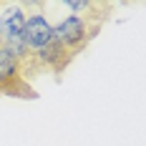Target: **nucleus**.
<instances>
[{
	"label": "nucleus",
	"instance_id": "obj_6",
	"mask_svg": "<svg viewBox=\"0 0 146 146\" xmlns=\"http://www.w3.org/2000/svg\"><path fill=\"white\" fill-rule=\"evenodd\" d=\"M0 48H3V38H0Z\"/></svg>",
	"mask_w": 146,
	"mask_h": 146
},
{
	"label": "nucleus",
	"instance_id": "obj_2",
	"mask_svg": "<svg viewBox=\"0 0 146 146\" xmlns=\"http://www.w3.org/2000/svg\"><path fill=\"white\" fill-rule=\"evenodd\" d=\"M50 25H53V40L58 45H63L73 58H76V56L98 35V30H101V25H91L83 18L71 15V13H66L63 18H58V20L50 23Z\"/></svg>",
	"mask_w": 146,
	"mask_h": 146
},
{
	"label": "nucleus",
	"instance_id": "obj_1",
	"mask_svg": "<svg viewBox=\"0 0 146 146\" xmlns=\"http://www.w3.org/2000/svg\"><path fill=\"white\" fill-rule=\"evenodd\" d=\"M28 20V0H3L0 3V38L3 45L13 53L15 58L28 60V48L23 40V30Z\"/></svg>",
	"mask_w": 146,
	"mask_h": 146
},
{
	"label": "nucleus",
	"instance_id": "obj_3",
	"mask_svg": "<svg viewBox=\"0 0 146 146\" xmlns=\"http://www.w3.org/2000/svg\"><path fill=\"white\" fill-rule=\"evenodd\" d=\"M23 40H25V48H28L25 66L43 50L45 45L53 43V25H50L48 15H45V3L28 0V20H25V30H23Z\"/></svg>",
	"mask_w": 146,
	"mask_h": 146
},
{
	"label": "nucleus",
	"instance_id": "obj_4",
	"mask_svg": "<svg viewBox=\"0 0 146 146\" xmlns=\"http://www.w3.org/2000/svg\"><path fill=\"white\" fill-rule=\"evenodd\" d=\"M0 93L18 98H35V91L30 88V81L23 71V60L15 58L5 45L0 48Z\"/></svg>",
	"mask_w": 146,
	"mask_h": 146
},
{
	"label": "nucleus",
	"instance_id": "obj_5",
	"mask_svg": "<svg viewBox=\"0 0 146 146\" xmlns=\"http://www.w3.org/2000/svg\"><path fill=\"white\" fill-rule=\"evenodd\" d=\"M60 8H66L71 15L83 18L91 25H103L113 10L111 3H101V0H60Z\"/></svg>",
	"mask_w": 146,
	"mask_h": 146
}]
</instances>
